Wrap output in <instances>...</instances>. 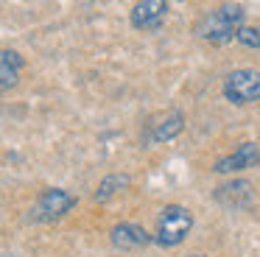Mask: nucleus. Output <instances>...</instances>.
<instances>
[{
  "label": "nucleus",
  "mask_w": 260,
  "mask_h": 257,
  "mask_svg": "<svg viewBox=\"0 0 260 257\" xmlns=\"http://www.w3.org/2000/svg\"><path fill=\"white\" fill-rule=\"evenodd\" d=\"M224 98L238 106L260 101V70H249V67L232 70L224 78Z\"/></svg>",
  "instance_id": "nucleus-3"
},
{
  "label": "nucleus",
  "mask_w": 260,
  "mask_h": 257,
  "mask_svg": "<svg viewBox=\"0 0 260 257\" xmlns=\"http://www.w3.org/2000/svg\"><path fill=\"white\" fill-rule=\"evenodd\" d=\"M73 207H76V196H70L68 190L51 187L40 196V201H37L34 210H31V218H34V221H56V218L68 215Z\"/></svg>",
  "instance_id": "nucleus-4"
},
{
  "label": "nucleus",
  "mask_w": 260,
  "mask_h": 257,
  "mask_svg": "<svg viewBox=\"0 0 260 257\" xmlns=\"http://www.w3.org/2000/svg\"><path fill=\"white\" fill-rule=\"evenodd\" d=\"M257 162H260V148L254 143H243V145H238V151L221 156L213 165V171L215 173H238V171H246V168H254Z\"/></svg>",
  "instance_id": "nucleus-6"
},
{
  "label": "nucleus",
  "mask_w": 260,
  "mask_h": 257,
  "mask_svg": "<svg viewBox=\"0 0 260 257\" xmlns=\"http://www.w3.org/2000/svg\"><path fill=\"white\" fill-rule=\"evenodd\" d=\"M243 14L246 11L238 3H224L218 9H213L202 22H199V37L210 45H226L238 37V31L243 28Z\"/></svg>",
  "instance_id": "nucleus-1"
},
{
  "label": "nucleus",
  "mask_w": 260,
  "mask_h": 257,
  "mask_svg": "<svg viewBox=\"0 0 260 257\" xmlns=\"http://www.w3.org/2000/svg\"><path fill=\"white\" fill-rule=\"evenodd\" d=\"M190 257H207V254H190Z\"/></svg>",
  "instance_id": "nucleus-13"
},
{
  "label": "nucleus",
  "mask_w": 260,
  "mask_h": 257,
  "mask_svg": "<svg viewBox=\"0 0 260 257\" xmlns=\"http://www.w3.org/2000/svg\"><path fill=\"white\" fill-rule=\"evenodd\" d=\"M193 229V215L179 204H168L157 218V229H154V243L174 249L190 235Z\"/></svg>",
  "instance_id": "nucleus-2"
},
{
  "label": "nucleus",
  "mask_w": 260,
  "mask_h": 257,
  "mask_svg": "<svg viewBox=\"0 0 260 257\" xmlns=\"http://www.w3.org/2000/svg\"><path fill=\"white\" fill-rule=\"evenodd\" d=\"M238 42L246 45V48H260V28H252V25H243L238 31Z\"/></svg>",
  "instance_id": "nucleus-12"
},
{
  "label": "nucleus",
  "mask_w": 260,
  "mask_h": 257,
  "mask_svg": "<svg viewBox=\"0 0 260 257\" xmlns=\"http://www.w3.org/2000/svg\"><path fill=\"white\" fill-rule=\"evenodd\" d=\"M154 240V235H148L143 227H137V223H118V227H112V243L118 246V249H143V246H148Z\"/></svg>",
  "instance_id": "nucleus-7"
},
{
  "label": "nucleus",
  "mask_w": 260,
  "mask_h": 257,
  "mask_svg": "<svg viewBox=\"0 0 260 257\" xmlns=\"http://www.w3.org/2000/svg\"><path fill=\"white\" fill-rule=\"evenodd\" d=\"M185 128V115L182 112H171V115H165L162 123H157L151 132V143H168V140H174L176 134Z\"/></svg>",
  "instance_id": "nucleus-10"
},
{
  "label": "nucleus",
  "mask_w": 260,
  "mask_h": 257,
  "mask_svg": "<svg viewBox=\"0 0 260 257\" xmlns=\"http://www.w3.org/2000/svg\"><path fill=\"white\" fill-rule=\"evenodd\" d=\"M215 199L226 207H243L252 199V187H249V182H238L235 179V182H226L224 187L215 190Z\"/></svg>",
  "instance_id": "nucleus-9"
},
{
  "label": "nucleus",
  "mask_w": 260,
  "mask_h": 257,
  "mask_svg": "<svg viewBox=\"0 0 260 257\" xmlns=\"http://www.w3.org/2000/svg\"><path fill=\"white\" fill-rule=\"evenodd\" d=\"M165 14H168V0H137L129 20L140 31H154L162 25Z\"/></svg>",
  "instance_id": "nucleus-5"
},
{
  "label": "nucleus",
  "mask_w": 260,
  "mask_h": 257,
  "mask_svg": "<svg viewBox=\"0 0 260 257\" xmlns=\"http://www.w3.org/2000/svg\"><path fill=\"white\" fill-rule=\"evenodd\" d=\"M23 56L17 50H0V92L17 87L20 73H23Z\"/></svg>",
  "instance_id": "nucleus-8"
},
{
  "label": "nucleus",
  "mask_w": 260,
  "mask_h": 257,
  "mask_svg": "<svg viewBox=\"0 0 260 257\" xmlns=\"http://www.w3.org/2000/svg\"><path fill=\"white\" fill-rule=\"evenodd\" d=\"M129 187V176H120V173H112V176H107L101 184H98L95 190V201H109L112 196H118L120 190Z\"/></svg>",
  "instance_id": "nucleus-11"
}]
</instances>
